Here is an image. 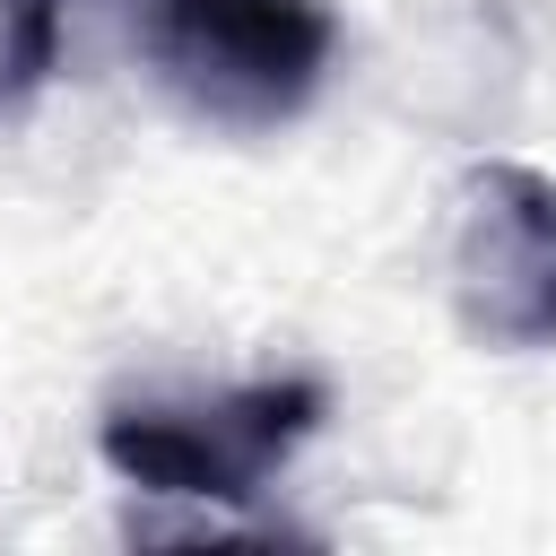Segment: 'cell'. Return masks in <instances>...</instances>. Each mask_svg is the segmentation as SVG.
Masks as SVG:
<instances>
[{
    "label": "cell",
    "mask_w": 556,
    "mask_h": 556,
    "mask_svg": "<svg viewBox=\"0 0 556 556\" xmlns=\"http://www.w3.org/2000/svg\"><path fill=\"white\" fill-rule=\"evenodd\" d=\"M61 52V0H0V122L52 78Z\"/></svg>",
    "instance_id": "4"
},
{
    "label": "cell",
    "mask_w": 556,
    "mask_h": 556,
    "mask_svg": "<svg viewBox=\"0 0 556 556\" xmlns=\"http://www.w3.org/2000/svg\"><path fill=\"white\" fill-rule=\"evenodd\" d=\"M330 391L313 374H269L235 391H182V400H122L96 426V452L122 486L174 495V504H252L321 426Z\"/></svg>",
    "instance_id": "1"
},
{
    "label": "cell",
    "mask_w": 556,
    "mask_h": 556,
    "mask_svg": "<svg viewBox=\"0 0 556 556\" xmlns=\"http://www.w3.org/2000/svg\"><path fill=\"white\" fill-rule=\"evenodd\" d=\"M130 35L174 104L217 130H278L295 122L339 52L321 0H139Z\"/></svg>",
    "instance_id": "2"
},
{
    "label": "cell",
    "mask_w": 556,
    "mask_h": 556,
    "mask_svg": "<svg viewBox=\"0 0 556 556\" xmlns=\"http://www.w3.org/2000/svg\"><path fill=\"white\" fill-rule=\"evenodd\" d=\"M452 313L478 348H556V174L486 156L452 217Z\"/></svg>",
    "instance_id": "3"
}]
</instances>
